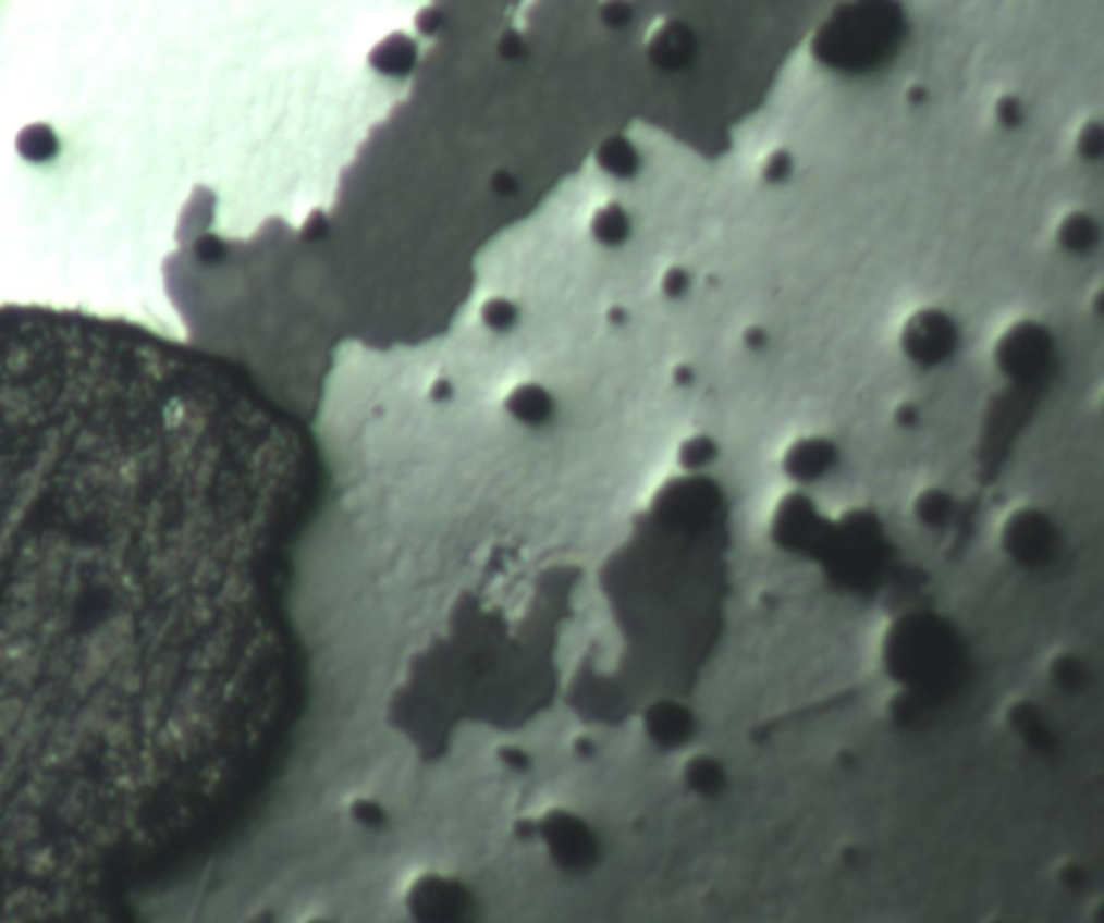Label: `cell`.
<instances>
[{
  "mask_svg": "<svg viewBox=\"0 0 1104 923\" xmlns=\"http://www.w3.org/2000/svg\"><path fill=\"white\" fill-rule=\"evenodd\" d=\"M17 149L26 160L44 162L57 153L59 143L48 125H30L17 136Z\"/></svg>",
  "mask_w": 1104,
  "mask_h": 923,
  "instance_id": "obj_1",
  "label": "cell"
},
{
  "mask_svg": "<svg viewBox=\"0 0 1104 923\" xmlns=\"http://www.w3.org/2000/svg\"><path fill=\"white\" fill-rule=\"evenodd\" d=\"M912 335L915 354L928 360H934L939 354H943L952 342V331L939 320H923Z\"/></svg>",
  "mask_w": 1104,
  "mask_h": 923,
  "instance_id": "obj_2",
  "label": "cell"
},
{
  "mask_svg": "<svg viewBox=\"0 0 1104 923\" xmlns=\"http://www.w3.org/2000/svg\"><path fill=\"white\" fill-rule=\"evenodd\" d=\"M831 462V452L824 445H807L802 450L794 452L792 468L800 477H815L820 470H824Z\"/></svg>",
  "mask_w": 1104,
  "mask_h": 923,
  "instance_id": "obj_3",
  "label": "cell"
}]
</instances>
